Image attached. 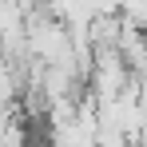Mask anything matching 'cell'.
<instances>
[{"label":"cell","mask_w":147,"mask_h":147,"mask_svg":"<svg viewBox=\"0 0 147 147\" xmlns=\"http://www.w3.org/2000/svg\"><path fill=\"white\" fill-rule=\"evenodd\" d=\"M119 8H123V20L147 28V0H119Z\"/></svg>","instance_id":"cell-1"}]
</instances>
